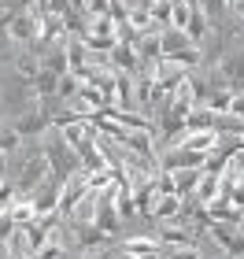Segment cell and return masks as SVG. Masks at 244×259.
<instances>
[{"mask_svg":"<svg viewBox=\"0 0 244 259\" xmlns=\"http://www.w3.org/2000/svg\"><path fill=\"white\" fill-rule=\"evenodd\" d=\"M189 49H196V45L189 41V33H185V30H174V26L163 30V60H174V56H181Z\"/></svg>","mask_w":244,"mask_h":259,"instance_id":"1","label":"cell"},{"mask_svg":"<svg viewBox=\"0 0 244 259\" xmlns=\"http://www.w3.org/2000/svg\"><path fill=\"white\" fill-rule=\"evenodd\" d=\"M229 0H200V11L207 15V22H211V30H226V19H229Z\"/></svg>","mask_w":244,"mask_h":259,"instance_id":"2","label":"cell"},{"mask_svg":"<svg viewBox=\"0 0 244 259\" xmlns=\"http://www.w3.org/2000/svg\"><path fill=\"white\" fill-rule=\"evenodd\" d=\"M192 8L196 4H189V0H174V4H170V26L174 30H185V26H189V19H192Z\"/></svg>","mask_w":244,"mask_h":259,"instance_id":"3","label":"cell"}]
</instances>
